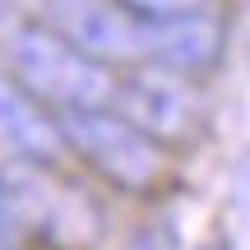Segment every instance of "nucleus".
<instances>
[{
    "label": "nucleus",
    "instance_id": "nucleus-6",
    "mask_svg": "<svg viewBox=\"0 0 250 250\" xmlns=\"http://www.w3.org/2000/svg\"><path fill=\"white\" fill-rule=\"evenodd\" d=\"M223 42H227V28L218 14H204V9L167 14V37H162L158 65L181 70V74H204L208 65H218Z\"/></svg>",
    "mask_w": 250,
    "mask_h": 250
},
{
    "label": "nucleus",
    "instance_id": "nucleus-8",
    "mask_svg": "<svg viewBox=\"0 0 250 250\" xmlns=\"http://www.w3.org/2000/svg\"><path fill=\"white\" fill-rule=\"evenodd\" d=\"M0 250H23V227L0 208Z\"/></svg>",
    "mask_w": 250,
    "mask_h": 250
},
{
    "label": "nucleus",
    "instance_id": "nucleus-1",
    "mask_svg": "<svg viewBox=\"0 0 250 250\" xmlns=\"http://www.w3.org/2000/svg\"><path fill=\"white\" fill-rule=\"evenodd\" d=\"M5 51H9L14 79L51 111L107 107L111 102V83H116L111 65L70 46L51 23H19L5 37Z\"/></svg>",
    "mask_w": 250,
    "mask_h": 250
},
{
    "label": "nucleus",
    "instance_id": "nucleus-7",
    "mask_svg": "<svg viewBox=\"0 0 250 250\" xmlns=\"http://www.w3.org/2000/svg\"><path fill=\"white\" fill-rule=\"evenodd\" d=\"M125 5L144 9V14H186V9H199L204 0H125Z\"/></svg>",
    "mask_w": 250,
    "mask_h": 250
},
{
    "label": "nucleus",
    "instance_id": "nucleus-2",
    "mask_svg": "<svg viewBox=\"0 0 250 250\" xmlns=\"http://www.w3.org/2000/svg\"><path fill=\"white\" fill-rule=\"evenodd\" d=\"M46 23L102 65H158L167 14H144L125 0H46Z\"/></svg>",
    "mask_w": 250,
    "mask_h": 250
},
{
    "label": "nucleus",
    "instance_id": "nucleus-4",
    "mask_svg": "<svg viewBox=\"0 0 250 250\" xmlns=\"http://www.w3.org/2000/svg\"><path fill=\"white\" fill-rule=\"evenodd\" d=\"M107 107L158 144H190L204 130V98L195 88V74L167 65H134L125 79L111 83Z\"/></svg>",
    "mask_w": 250,
    "mask_h": 250
},
{
    "label": "nucleus",
    "instance_id": "nucleus-3",
    "mask_svg": "<svg viewBox=\"0 0 250 250\" xmlns=\"http://www.w3.org/2000/svg\"><path fill=\"white\" fill-rule=\"evenodd\" d=\"M65 134V153L83 158L102 181H111L125 195L153 190L162 181V144L148 139L139 125H130L111 107H74L56 111Z\"/></svg>",
    "mask_w": 250,
    "mask_h": 250
},
{
    "label": "nucleus",
    "instance_id": "nucleus-5",
    "mask_svg": "<svg viewBox=\"0 0 250 250\" xmlns=\"http://www.w3.org/2000/svg\"><path fill=\"white\" fill-rule=\"evenodd\" d=\"M0 144H9L14 158L42 162V167H56L65 158V134L51 107L37 102L19 79H5V74H0Z\"/></svg>",
    "mask_w": 250,
    "mask_h": 250
},
{
    "label": "nucleus",
    "instance_id": "nucleus-9",
    "mask_svg": "<svg viewBox=\"0 0 250 250\" xmlns=\"http://www.w3.org/2000/svg\"><path fill=\"white\" fill-rule=\"evenodd\" d=\"M204 250H232V246H204Z\"/></svg>",
    "mask_w": 250,
    "mask_h": 250
}]
</instances>
